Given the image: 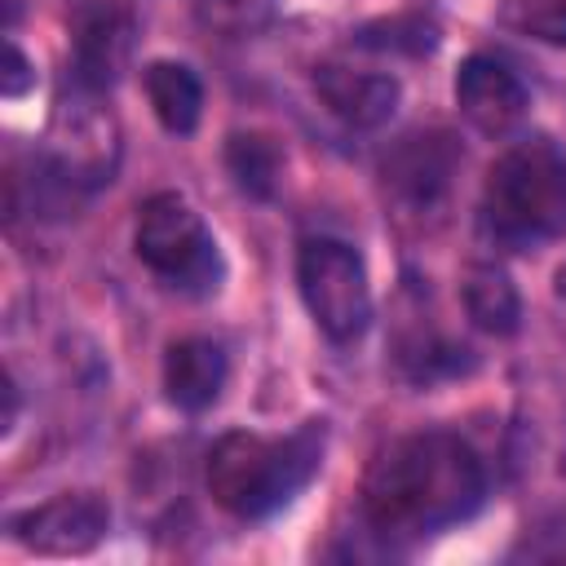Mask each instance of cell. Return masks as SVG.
Wrapping results in <instances>:
<instances>
[{
    "instance_id": "cell-1",
    "label": "cell",
    "mask_w": 566,
    "mask_h": 566,
    "mask_svg": "<svg viewBox=\"0 0 566 566\" xmlns=\"http://www.w3.org/2000/svg\"><path fill=\"white\" fill-rule=\"evenodd\" d=\"M486 495L478 451L455 433H411L380 451L363 482V517L389 544L429 539L464 522Z\"/></svg>"
},
{
    "instance_id": "cell-2",
    "label": "cell",
    "mask_w": 566,
    "mask_h": 566,
    "mask_svg": "<svg viewBox=\"0 0 566 566\" xmlns=\"http://www.w3.org/2000/svg\"><path fill=\"white\" fill-rule=\"evenodd\" d=\"M327 447L323 420H305L287 438H261V433H226L208 451V495L230 517H270L274 509L292 504L305 482L318 473Z\"/></svg>"
},
{
    "instance_id": "cell-3",
    "label": "cell",
    "mask_w": 566,
    "mask_h": 566,
    "mask_svg": "<svg viewBox=\"0 0 566 566\" xmlns=\"http://www.w3.org/2000/svg\"><path fill=\"white\" fill-rule=\"evenodd\" d=\"M486 234L513 252L566 234V150L553 137L513 142L482 186Z\"/></svg>"
},
{
    "instance_id": "cell-4",
    "label": "cell",
    "mask_w": 566,
    "mask_h": 566,
    "mask_svg": "<svg viewBox=\"0 0 566 566\" xmlns=\"http://www.w3.org/2000/svg\"><path fill=\"white\" fill-rule=\"evenodd\" d=\"M133 248L142 265L155 270L177 292L208 296L221 283V252L208 221L172 190H159L137 208Z\"/></svg>"
},
{
    "instance_id": "cell-5",
    "label": "cell",
    "mask_w": 566,
    "mask_h": 566,
    "mask_svg": "<svg viewBox=\"0 0 566 566\" xmlns=\"http://www.w3.org/2000/svg\"><path fill=\"white\" fill-rule=\"evenodd\" d=\"M296 283L310 318L336 345H349L371 323V283L363 256L340 239H305L296 252Z\"/></svg>"
},
{
    "instance_id": "cell-6",
    "label": "cell",
    "mask_w": 566,
    "mask_h": 566,
    "mask_svg": "<svg viewBox=\"0 0 566 566\" xmlns=\"http://www.w3.org/2000/svg\"><path fill=\"white\" fill-rule=\"evenodd\" d=\"M44 159L57 172H66L80 190L111 181V172L119 164V124H115L111 106L102 102V88H88L75 80L62 93V102L53 106Z\"/></svg>"
},
{
    "instance_id": "cell-7",
    "label": "cell",
    "mask_w": 566,
    "mask_h": 566,
    "mask_svg": "<svg viewBox=\"0 0 566 566\" xmlns=\"http://www.w3.org/2000/svg\"><path fill=\"white\" fill-rule=\"evenodd\" d=\"M13 539L40 557H80L97 548L111 531V509L93 491H62L9 522Z\"/></svg>"
},
{
    "instance_id": "cell-8",
    "label": "cell",
    "mask_w": 566,
    "mask_h": 566,
    "mask_svg": "<svg viewBox=\"0 0 566 566\" xmlns=\"http://www.w3.org/2000/svg\"><path fill=\"white\" fill-rule=\"evenodd\" d=\"M455 168H460V146L442 128H429V133H407L394 150H385L380 181L398 208L433 212L447 199Z\"/></svg>"
},
{
    "instance_id": "cell-9",
    "label": "cell",
    "mask_w": 566,
    "mask_h": 566,
    "mask_svg": "<svg viewBox=\"0 0 566 566\" xmlns=\"http://www.w3.org/2000/svg\"><path fill=\"white\" fill-rule=\"evenodd\" d=\"M455 106L482 137H509L526 119V84L491 53H473L455 71Z\"/></svg>"
},
{
    "instance_id": "cell-10",
    "label": "cell",
    "mask_w": 566,
    "mask_h": 566,
    "mask_svg": "<svg viewBox=\"0 0 566 566\" xmlns=\"http://www.w3.org/2000/svg\"><path fill=\"white\" fill-rule=\"evenodd\" d=\"M137 44L133 13L111 0H88L71 18V49H75V80L88 88H111Z\"/></svg>"
},
{
    "instance_id": "cell-11",
    "label": "cell",
    "mask_w": 566,
    "mask_h": 566,
    "mask_svg": "<svg viewBox=\"0 0 566 566\" xmlns=\"http://www.w3.org/2000/svg\"><path fill=\"white\" fill-rule=\"evenodd\" d=\"M314 93L345 128H380L398 111V80L385 71H354L340 62L314 66Z\"/></svg>"
},
{
    "instance_id": "cell-12",
    "label": "cell",
    "mask_w": 566,
    "mask_h": 566,
    "mask_svg": "<svg viewBox=\"0 0 566 566\" xmlns=\"http://www.w3.org/2000/svg\"><path fill=\"white\" fill-rule=\"evenodd\" d=\"M226 389V349L208 336H181L164 354V394L181 411H203Z\"/></svg>"
},
{
    "instance_id": "cell-13",
    "label": "cell",
    "mask_w": 566,
    "mask_h": 566,
    "mask_svg": "<svg viewBox=\"0 0 566 566\" xmlns=\"http://www.w3.org/2000/svg\"><path fill=\"white\" fill-rule=\"evenodd\" d=\"M142 84H146V97H150L155 119L168 133H177V137L195 133V124L203 115V84H199V75L186 62H168V57L164 62H150L146 75H142Z\"/></svg>"
},
{
    "instance_id": "cell-14",
    "label": "cell",
    "mask_w": 566,
    "mask_h": 566,
    "mask_svg": "<svg viewBox=\"0 0 566 566\" xmlns=\"http://www.w3.org/2000/svg\"><path fill=\"white\" fill-rule=\"evenodd\" d=\"M464 310L473 318V327L491 332V336H513L522 323V296L513 287V279L500 265H469L464 283H460Z\"/></svg>"
},
{
    "instance_id": "cell-15",
    "label": "cell",
    "mask_w": 566,
    "mask_h": 566,
    "mask_svg": "<svg viewBox=\"0 0 566 566\" xmlns=\"http://www.w3.org/2000/svg\"><path fill=\"white\" fill-rule=\"evenodd\" d=\"M226 164H230V177L243 195L270 199L279 186V172H283V150L265 133H234L226 146Z\"/></svg>"
},
{
    "instance_id": "cell-16",
    "label": "cell",
    "mask_w": 566,
    "mask_h": 566,
    "mask_svg": "<svg viewBox=\"0 0 566 566\" xmlns=\"http://www.w3.org/2000/svg\"><path fill=\"white\" fill-rule=\"evenodd\" d=\"M354 44L358 49H371V53H407V57H420L438 44V22L424 18V13H394V18H376V22H363L354 31Z\"/></svg>"
},
{
    "instance_id": "cell-17",
    "label": "cell",
    "mask_w": 566,
    "mask_h": 566,
    "mask_svg": "<svg viewBox=\"0 0 566 566\" xmlns=\"http://www.w3.org/2000/svg\"><path fill=\"white\" fill-rule=\"evenodd\" d=\"M500 22L517 35L566 44V0H500Z\"/></svg>"
},
{
    "instance_id": "cell-18",
    "label": "cell",
    "mask_w": 566,
    "mask_h": 566,
    "mask_svg": "<svg viewBox=\"0 0 566 566\" xmlns=\"http://www.w3.org/2000/svg\"><path fill=\"white\" fill-rule=\"evenodd\" d=\"M199 18L230 35V40H243V35H256L261 27H270L274 18V0H199Z\"/></svg>"
},
{
    "instance_id": "cell-19",
    "label": "cell",
    "mask_w": 566,
    "mask_h": 566,
    "mask_svg": "<svg viewBox=\"0 0 566 566\" xmlns=\"http://www.w3.org/2000/svg\"><path fill=\"white\" fill-rule=\"evenodd\" d=\"M31 84H35V71H31L27 53L18 44H9L4 49V97H22Z\"/></svg>"
},
{
    "instance_id": "cell-20",
    "label": "cell",
    "mask_w": 566,
    "mask_h": 566,
    "mask_svg": "<svg viewBox=\"0 0 566 566\" xmlns=\"http://www.w3.org/2000/svg\"><path fill=\"white\" fill-rule=\"evenodd\" d=\"M553 292L566 301V261H562V265H557V274H553Z\"/></svg>"
}]
</instances>
